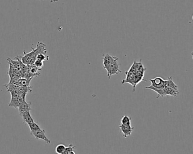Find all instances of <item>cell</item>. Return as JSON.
<instances>
[{"label":"cell","mask_w":193,"mask_h":154,"mask_svg":"<svg viewBox=\"0 0 193 154\" xmlns=\"http://www.w3.org/2000/svg\"><path fill=\"white\" fill-rule=\"evenodd\" d=\"M120 65L118 63V58L112 62L109 67L105 69L107 71V76L108 79H110L111 76L114 75H118V73H122V71L119 69Z\"/></svg>","instance_id":"cell-1"},{"label":"cell","mask_w":193,"mask_h":154,"mask_svg":"<svg viewBox=\"0 0 193 154\" xmlns=\"http://www.w3.org/2000/svg\"><path fill=\"white\" fill-rule=\"evenodd\" d=\"M31 134H32V136L35 137V138L37 140H43L47 144H50L51 143L50 140H49L46 136L45 132L44 130L40 129L39 130H36V131L31 132Z\"/></svg>","instance_id":"cell-2"},{"label":"cell","mask_w":193,"mask_h":154,"mask_svg":"<svg viewBox=\"0 0 193 154\" xmlns=\"http://www.w3.org/2000/svg\"><path fill=\"white\" fill-rule=\"evenodd\" d=\"M150 81L151 83V86L158 88V89H161L165 88V80L162 79L160 77H156L154 79H150Z\"/></svg>","instance_id":"cell-3"},{"label":"cell","mask_w":193,"mask_h":154,"mask_svg":"<svg viewBox=\"0 0 193 154\" xmlns=\"http://www.w3.org/2000/svg\"><path fill=\"white\" fill-rule=\"evenodd\" d=\"M119 128L120 129L121 132L122 133L123 136L125 138L130 136L134 130V127H132L131 126H124L120 124Z\"/></svg>","instance_id":"cell-4"},{"label":"cell","mask_w":193,"mask_h":154,"mask_svg":"<svg viewBox=\"0 0 193 154\" xmlns=\"http://www.w3.org/2000/svg\"><path fill=\"white\" fill-rule=\"evenodd\" d=\"M103 56V67L105 69L109 67L112 63V62L118 58L111 56L109 54H104Z\"/></svg>","instance_id":"cell-5"},{"label":"cell","mask_w":193,"mask_h":154,"mask_svg":"<svg viewBox=\"0 0 193 154\" xmlns=\"http://www.w3.org/2000/svg\"><path fill=\"white\" fill-rule=\"evenodd\" d=\"M24 100H24L20 96L18 97H11L10 102L9 104V106L10 107H13L17 108L19 106V105L21 104L23 102V101H24Z\"/></svg>","instance_id":"cell-6"},{"label":"cell","mask_w":193,"mask_h":154,"mask_svg":"<svg viewBox=\"0 0 193 154\" xmlns=\"http://www.w3.org/2000/svg\"><path fill=\"white\" fill-rule=\"evenodd\" d=\"M32 86H29V87H23V86H19L18 88V91L19 94L21 97L24 100H26V96L27 94L28 93L32 92Z\"/></svg>","instance_id":"cell-7"},{"label":"cell","mask_w":193,"mask_h":154,"mask_svg":"<svg viewBox=\"0 0 193 154\" xmlns=\"http://www.w3.org/2000/svg\"><path fill=\"white\" fill-rule=\"evenodd\" d=\"M18 111L19 112V114H22L23 112L27 111H30L32 110L31 107V102H27L26 100L23 101L21 104L19 105L18 107Z\"/></svg>","instance_id":"cell-8"},{"label":"cell","mask_w":193,"mask_h":154,"mask_svg":"<svg viewBox=\"0 0 193 154\" xmlns=\"http://www.w3.org/2000/svg\"><path fill=\"white\" fill-rule=\"evenodd\" d=\"M23 120V122H26V124H27V125L31 123L32 122H34L33 121V119L32 118L31 115L30 114V111H25V112H22V114H20Z\"/></svg>","instance_id":"cell-9"},{"label":"cell","mask_w":193,"mask_h":154,"mask_svg":"<svg viewBox=\"0 0 193 154\" xmlns=\"http://www.w3.org/2000/svg\"><path fill=\"white\" fill-rule=\"evenodd\" d=\"M146 89H148L152 90L155 91L156 93H157L158 94V96L157 98H159L160 97H164L167 96H166V92H165V88H161V89H158V88H155L152 86H147L145 88Z\"/></svg>","instance_id":"cell-10"},{"label":"cell","mask_w":193,"mask_h":154,"mask_svg":"<svg viewBox=\"0 0 193 154\" xmlns=\"http://www.w3.org/2000/svg\"><path fill=\"white\" fill-rule=\"evenodd\" d=\"M165 88H172L175 90H179L178 89V86L174 83L173 80V77L172 76L168 77V79L165 80Z\"/></svg>","instance_id":"cell-11"},{"label":"cell","mask_w":193,"mask_h":154,"mask_svg":"<svg viewBox=\"0 0 193 154\" xmlns=\"http://www.w3.org/2000/svg\"><path fill=\"white\" fill-rule=\"evenodd\" d=\"M165 92H166V96H172V97H175L178 96L179 94V90H175L169 88H165Z\"/></svg>","instance_id":"cell-12"},{"label":"cell","mask_w":193,"mask_h":154,"mask_svg":"<svg viewBox=\"0 0 193 154\" xmlns=\"http://www.w3.org/2000/svg\"><path fill=\"white\" fill-rule=\"evenodd\" d=\"M32 79H26L25 78H21L18 79V86H23V87H29L30 84Z\"/></svg>","instance_id":"cell-13"},{"label":"cell","mask_w":193,"mask_h":154,"mask_svg":"<svg viewBox=\"0 0 193 154\" xmlns=\"http://www.w3.org/2000/svg\"><path fill=\"white\" fill-rule=\"evenodd\" d=\"M121 124L124 126H131V118L128 115L123 116L121 121Z\"/></svg>","instance_id":"cell-14"},{"label":"cell","mask_w":193,"mask_h":154,"mask_svg":"<svg viewBox=\"0 0 193 154\" xmlns=\"http://www.w3.org/2000/svg\"><path fill=\"white\" fill-rule=\"evenodd\" d=\"M28 126L30 127V129L31 130V132L36 131V130L41 129L39 126L35 122H32L31 123L29 124H28Z\"/></svg>","instance_id":"cell-15"},{"label":"cell","mask_w":193,"mask_h":154,"mask_svg":"<svg viewBox=\"0 0 193 154\" xmlns=\"http://www.w3.org/2000/svg\"><path fill=\"white\" fill-rule=\"evenodd\" d=\"M65 148H66V146H65L64 145L60 144V145H58L56 147L55 151H56V152L57 154H62V153L65 150Z\"/></svg>","instance_id":"cell-16"},{"label":"cell","mask_w":193,"mask_h":154,"mask_svg":"<svg viewBox=\"0 0 193 154\" xmlns=\"http://www.w3.org/2000/svg\"><path fill=\"white\" fill-rule=\"evenodd\" d=\"M36 59L37 60H39V61H43V62L48 61L49 60V56H48L47 55H45V54H38L37 55V57H36Z\"/></svg>","instance_id":"cell-17"},{"label":"cell","mask_w":193,"mask_h":154,"mask_svg":"<svg viewBox=\"0 0 193 154\" xmlns=\"http://www.w3.org/2000/svg\"><path fill=\"white\" fill-rule=\"evenodd\" d=\"M74 148H75V146H74L73 145L70 144L69 145V146L68 147H66L65 148V150L62 153V154H68L69 152H70V151L74 150Z\"/></svg>","instance_id":"cell-18"},{"label":"cell","mask_w":193,"mask_h":154,"mask_svg":"<svg viewBox=\"0 0 193 154\" xmlns=\"http://www.w3.org/2000/svg\"><path fill=\"white\" fill-rule=\"evenodd\" d=\"M33 65H35L36 67L41 69V68L44 66V62L36 59Z\"/></svg>","instance_id":"cell-19"},{"label":"cell","mask_w":193,"mask_h":154,"mask_svg":"<svg viewBox=\"0 0 193 154\" xmlns=\"http://www.w3.org/2000/svg\"><path fill=\"white\" fill-rule=\"evenodd\" d=\"M50 2L53 3V2H57V1H58V0H50Z\"/></svg>","instance_id":"cell-20"},{"label":"cell","mask_w":193,"mask_h":154,"mask_svg":"<svg viewBox=\"0 0 193 154\" xmlns=\"http://www.w3.org/2000/svg\"><path fill=\"white\" fill-rule=\"evenodd\" d=\"M68 154H75V153L74 151H70V152H69Z\"/></svg>","instance_id":"cell-21"}]
</instances>
